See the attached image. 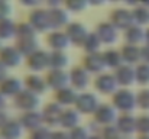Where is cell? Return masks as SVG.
<instances>
[{"mask_svg": "<svg viewBox=\"0 0 149 139\" xmlns=\"http://www.w3.org/2000/svg\"><path fill=\"white\" fill-rule=\"evenodd\" d=\"M94 120L100 128L103 126H109V125H114L117 120V110L113 104H101L97 107V110L94 112Z\"/></svg>", "mask_w": 149, "mask_h": 139, "instance_id": "6da1fadb", "label": "cell"}, {"mask_svg": "<svg viewBox=\"0 0 149 139\" xmlns=\"http://www.w3.org/2000/svg\"><path fill=\"white\" fill-rule=\"evenodd\" d=\"M29 23L35 28V31H47L52 28L51 26V16H49V10H44V9H35L31 13L29 17Z\"/></svg>", "mask_w": 149, "mask_h": 139, "instance_id": "9c48e42d", "label": "cell"}, {"mask_svg": "<svg viewBox=\"0 0 149 139\" xmlns=\"http://www.w3.org/2000/svg\"><path fill=\"white\" fill-rule=\"evenodd\" d=\"M16 31L17 25H15V22H12L10 19L0 20V39H10L16 36Z\"/></svg>", "mask_w": 149, "mask_h": 139, "instance_id": "4316f807", "label": "cell"}, {"mask_svg": "<svg viewBox=\"0 0 149 139\" xmlns=\"http://www.w3.org/2000/svg\"><path fill=\"white\" fill-rule=\"evenodd\" d=\"M64 3H65L67 9L71 10V12H74V13H80L88 4L87 0H64Z\"/></svg>", "mask_w": 149, "mask_h": 139, "instance_id": "1f68e13d", "label": "cell"}, {"mask_svg": "<svg viewBox=\"0 0 149 139\" xmlns=\"http://www.w3.org/2000/svg\"><path fill=\"white\" fill-rule=\"evenodd\" d=\"M62 110L64 107L61 104H58L56 101L54 103H48L41 115H42V119H44V125L49 126V128H55V126H59V120H61V115H62Z\"/></svg>", "mask_w": 149, "mask_h": 139, "instance_id": "5b68a950", "label": "cell"}, {"mask_svg": "<svg viewBox=\"0 0 149 139\" xmlns=\"http://www.w3.org/2000/svg\"><path fill=\"white\" fill-rule=\"evenodd\" d=\"M68 135H70V139H90V136H91L88 129L81 126V125L71 129V131H68Z\"/></svg>", "mask_w": 149, "mask_h": 139, "instance_id": "d6a6232c", "label": "cell"}, {"mask_svg": "<svg viewBox=\"0 0 149 139\" xmlns=\"http://www.w3.org/2000/svg\"><path fill=\"white\" fill-rule=\"evenodd\" d=\"M7 77V67L0 61V81H3Z\"/></svg>", "mask_w": 149, "mask_h": 139, "instance_id": "74e56055", "label": "cell"}, {"mask_svg": "<svg viewBox=\"0 0 149 139\" xmlns=\"http://www.w3.org/2000/svg\"><path fill=\"white\" fill-rule=\"evenodd\" d=\"M122 139H129V138H125V136H122Z\"/></svg>", "mask_w": 149, "mask_h": 139, "instance_id": "7dc6e473", "label": "cell"}, {"mask_svg": "<svg viewBox=\"0 0 149 139\" xmlns=\"http://www.w3.org/2000/svg\"><path fill=\"white\" fill-rule=\"evenodd\" d=\"M90 139H103V138L100 136V133H97V135H91V136H90Z\"/></svg>", "mask_w": 149, "mask_h": 139, "instance_id": "ee69618b", "label": "cell"}, {"mask_svg": "<svg viewBox=\"0 0 149 139\" xmlns=\"http://www.w3.org/2000/svg\"><path fill=\"white\" fill-rule=\"evenodd\" d=\"M103 42L97 36V34H88L87 38H86V41L83 42V46L86 48L87 54H90V52H97V49H99V46Z\"/></svg>", "mask_w": 149, "mask_h": 139, "instance_id": "f1b7e54d", "label": "cell"}, {"mask_svg": "<svg viewBox=\"0 0 149 139\" xmlns=\"http://www.w3.org/2000/svg\"><path fill=\"white\" fill-rule=\"evenodd\" d=\"M47 44L54 49V51H64L68 44H71L68 35L65 32H59L58 29L51 32L47 38Z\"/></svg>", "mask_w": 149, "mask_h": 139, "instance_id": "7402d4cb", "label": "cell"}, {"mask_svg": "<svg viewBox=\"0 0 149 139\" xmlns=\"http://www.w3.org/2000/svg\"><path fill=\"white\" fill-rule=\"evenodd\" d=\"M28 67H29L33 73L48 70V68L51 67L49 54L45 52V51L36 49L35 52H32L31 55H28Z\"/></svg>", "mask_w": 149, "mask_h": 139, "instance_id": "52a82bcc", "label": "cell"}, {"mask_svg": "<svg viewBox=\"0 0 149 139\" xmlns=\"http://www.w3.org/2000/svg\"><path fill=\"white\" fill-rule=\"evenodd\" d=\"M77 97H78V93H77V90H74L71 86L62 87V89L55 92V100L62 107H70V106L75 104Z\"/></svg>", "mask_w": 149, "mask_h": 139, "instance_id": "ac0fdd59", "label": "cell"}, {"mask_svg": "<svg viewBox=\"0 0 149 139\" xmlns=\"http://www.w3.org/2000/svg\"><path fill=\"white\" fill-rule=\"evenodd\" d=\"M139 139H149V135H141Z\"/></svg>", "mask_w": 149, "mask_h": 139, "instance_id": "f6af8a7d", "label": "cell"}, {"mask_svg": "<svg viewBox=\"0 0 149 139\" xmlns=\"http://www.w3.org/2000/svg\"><path fill=\"white\" fill-rule=\"evenodd\" d=\"M7 119H9V116L6 115V112H4V110H0V128L4 125V122H6Z\"/></svg>", "mask_w": 149, "mask_h": 139, "instance_id": "ab89813d", "label": "cell"}, {"mask_svg": "<svg viewBox=\"0 0 149 139\" xmlns=\"http://www.w3.org/2000/svg\"><path fill=\"white\" fill-rule=\"evenodd\" d=\"M49 16H51V26L55 28V29H59L62 26H68L70 25V15L64 9L52 7L49 10Z\"/></svg>", "mask_w": 149, "mask_h": 139, "instance_id": "603a6c76", "label": "cell"}, {"mask_svg": "<svg viewBox=\"0 0 149 139\" xmlns=\"http://www.w3.org/2000/svg\"><path fill=\"white\" fill-rule=\"evenodd\" d=\"M99 133L103 139H122V133L119 132V129L116 128V125L103 126Z\"/></svg>", "mask_w": 149, "mask_h": 139, "instance_id": "f546056e", "label": "cell"}, {"mask_svg": "<svg viewBox=\"0 0 149 139\" xmlns=\"http://www.w3.org/2000/svg\"><path fill=\"white\" fill-rule=\"evenodd\" d=\"M47 83H48V87L54 89L56 92L62 87L70 86V75H68V73H65V70L51 68V71L47 75Z\"/></svg>", "mask_w": 149, "mask_h": 139, "instance_id": "4fadbf2b", "label": "cell"}, {"mask_svg": "<svg viewBox=\"0 0 149 139\" xmlns=\"http://www.w3.org/2000/svg\"><path fill=\"white\" fill-rule=\"evenodd\" d=\"M83 67L90 73V74H101L103 70L107 67L106 65V61H104V57L103 54L99 52H90L86 55L84 58V62H83Z\"/></svg>", "mask_w": 149, "mask_h": 139, "instance_id": "30bf717a", "label": "cell"}, {"mask_svg": "<svg viewBox=\"0 0 149 139\" xmlns=\"http://www.w3.org/2000/svg\"><path fill=\"white\" fill-rule=\"evenodd\" d=\"M10 12H12V6H10L9 0H0V20L9 19Z\"/></svg>", "mask_w": 149, "mask_h": 139, "instance_id": "e575fe53", "label": "cell"}, {"mask_svg": "<svg viewBox=\"0 0 149 139\" xmlns=\"http://www.w3.org/2000/svg\"><path fill=\"white\" fill-rule=\"evenodd\" d=\"M0 49H1V39H0Z\"/></svg>", "mask_w": 149, "mask_h": 139, "instance_id": "bcb514c9", "label": "cell"}, {"mask_svg": "<svg viewBox=\"0 0 149 139\" xmlns=\"http://www.w3.org/2000/svg\"><path fill=\"white\" fill-rule=\"evenodd\" d=\"M88 1V4H96V6H100V4H103L106 0H87Z\"/></svg>", "mask_w": 149, "mask_h": 139, "instance_id": "7bdbcfd3", "label": "cell"}, {"mask_svg": "<svg viewBox=\"0 0 149 139\" xmlns=\"http://www.w3.org/2000/svg\"><path fill=\"white\" fill-rule=\"evenodd\" d=\"M65 34L68 35L70 41H71L72 44H77V45H83V42L86 41V38H87V35H88L87 29H86L81 23H78V22L70 23V25L67 26V32H65Z\"/></svg>", "mask_w": 149, "mask_h": 139, "instance_id": "44dd1931", "label": "cell"}, {"mask_svg": "<svg viewBox=\"0 0 149 139\" xmlns=\"http://www.w3.org/2000/svg\"><path fill=\"white\" fill-rule=\"evenodd\" d=\"M41 1H42V0H20L22 4H26V6H29V7H35V6H38Z\"/></svg>", "mask_w": 149, "mask_h": 139, "instance_id": "f35d334b", "label": "cell"}, {"mask_svg": "<svg viewBox=\"0 0 149 139\" xmlns=\"http://www.w3.org/2000/svg\"><path fill=\"white\" fill-rule=\"evenodd\" d=\"M97 36L104 44H113L117 39V26H114L111 22H103L100 23L97 31Z\"/></svg>", "mask_w": 149, "mask_h": 139, "instance_id": "ffe728a7", "label": "cell"}, {"mask_svg": "<svg viewBox=\"0 0 149 139\" xmlns=\"http://www.w3.org/2000/svg\"><path fill=\"white\" fill-rule=\"evenodd\" d=\"M15 103H16V107L19 110H22V112H31V110H36L39 107L41 100H39V96L38 94L23 89L22 92L15 97Z\"/></svg>", "mask_w": 149, "mask_h": 139, "instance_id": "7a4b0ae2", "label": "cell"}, {"mask_svg": "<svg viewBox=\"0 0 149 139\" xmlns=\"http://www.w3.org/2000/svg\"><path fill=\"white\" fill-rule=\"evenodd\" d=\"M136 104V97L130 92L122 89V90H116L113 94V106L116 107V110L122 112V113H129Z\"/></svg>", "mask_w": 149, "mask_h": 139, "instance_id": "3957f363", "label": "cell"}, {"mask_svg": "<svg viewBox=\"0 0 149 139\" xmlns=\"http://www.w3.org/2000/svg\"><path fill=\"white\" fill-rule=\"evenodd\" d=\"M23 126L20 125L19 119L13 120V119H7L4 122V125L0 128V139H20L23 135Z\"/></svg>", "mask_w": 149, "mask_h": 139, "instance_id": "8fae6325", "label": "cell"}, {"mask_svg": "<svg viewBox=\"0 0 149 139\" xmlns=\"http://www.w3.org/2000/svg\"><path fill=\"white\" fill-rule=\"evenodd\" d=\"M136 103L142 109H149V92H142L136 97Z\"/></svg>", "mask_w": 149, "mask_h": 139, "instance_id": "d590c367", "label": "cell"}, {"mask_svg": "<svg viewBox=\"0 0 149 139\" xmlns=\"http://www.w3.org/2000/svg\"><path fill=\"white\" fill-rule=\"evenodd\" d=\"M23 54L17 49V46H4L0 49V61L9 67H17L22 62Z\"/></svg>", "mask_w": 149, "mask_h": 139, "instance_id": "5bb4252c", "label": "cell"}, {"mask_svg": "<svg viewBox=\"0 0 149 139\" xmlns=\"http://www.w3.org/2000/svg\"><path fill=\"white\" fill-rule=\"evenodd\" d=\"M51 139H70L68 131H52Z\"/></svg>", "mask_w": 149, "mask_h": 139, "instance_id": "8d00e7d4", "label": "cell"}, {"mask_svg": "<svg viewBox=\"0 0 149 139\" xmlns=\"http://www.w3.org/2000/svg\"><path fill=\"white\" fill-rule=\"evenodd\" d=\"M70 86L74 90H83L88 86L90 83V73L84 67H74L70 73Z\"/></svg>", "mask_w": 149, "mask_h": 139, "instance_id": "8992f818", "label": "cell"}, {"mask_svg": "<svg viewBox=\"0 0 149 139\" xmlns=\"http://www.w3.org/2000/svg\"><path fill=\"white\" fill-rule=\"evenodd\" d=\"M74 106L81 115H94L100 103L97 100V96H94L93 93H83V94H78Z\"/></svg>", "mask_w": 149, "mask_h": 139, "instance_id": "277c9868", "label": "cell"}, {"mask_svg": "<svg viewBox=\"0 0 149 139\" xmlns=\"http://www.w3.org/2000/svg\"><path fill=\"white\" fill-rule=\"evenodd\" d=\"M47 1H49L51 7H58V4H59L61 1H64V0H47Z\"/></svg>", "mask_w": 149, "mask_h": 139, "instance_id": "b9f144b4", "label": "cell"}, {"mask_svg": "<svg viewBox=\"0 0 149 139\" xmlns=\"http://www.w3.org/2000/svg\"><path fill=\"white\" fill-rule=\"evenodd\" d=\"M6 97L0 93V110H4V106H6V100H4Z\"/></svg>", "mask_w": 149, "mask_h": 139, "instance_id": "60d3db41", "label": "cell"}, {"mask_svg": "<svg viewBox=\"0 0 149 139\" xmlns=\"http://www.w3.org/2000/svg\"><path fill=\"white\" fill-rule=\"evenodd\" d=\"M117 86H119L117 80L111 74L101 73V74L97 75V78L94 80V87L101 94H114L116 90H117Z\"/></svg>", "mask_w": 149, "mask_h": 139, "instance_id": "ba28073f", "label": "cell"}, {"mask_svg": "<svg viewBox=\"0 0 149 139\" xmlns=\"http://www.w3.org/2000/svg\"><path fill=\"white\" fill-rule=\"evenodd\" d=\"M22 90V83L15 77H6L3 81H0V93L4 97H16Z\"/></svg>", "mask_w": 149, "mask_h": 139, "instance_id": "d6986e66", "label": "cell"}, {"mask_svg": "<svg viewBox=\"0 0 149 139\" xmlns=\"http://www.w3.org/2000/svg\"><path fill=\"white\" fill-rule=\"evenodd\" d=\"M80 112L74 107H65L62 110V115H61V120H59V126L64 129V131H71L77 126H80Z\"/></svg>", "mask_w": 149, "mask_h": 139, "instance_id": "9a60e30c", "label": "cell"}, {"mask_svg": "<svg viewBox=\"0 0 149 139\" xmlns=\"http://www.w3.org/2000/svg\"><path fill=\"white\" fill-rule=\"evenodd\" d=\"M136 131L141 132L142 135H149V116H141L136 119Z\"/></svg>", "mask_w": 149, "mask_h": 139, "instance_id": "836d02e7", "label": "cell"}, {"mask_svg": "<svg viewBox=\"0 0 149 139\" xmlns=\"http://www.w3.org/2000/svg\"><path fill=\"white\" fill-rule=\"evenodd\" d=\"M135 75H136V73L132 71V68L127 67V65H120V67H117V68H116V73H114V77H116V80H117V84H120V86H127V84H130L132 80L135 78Z\"/></svg>", "mask_w": 149, "mask_h": 139, "instance_id": "d4e9b609", "label": "cell"}, {"mask_svg": "<svg viewBox=\"0 0 149 139\" xmlns=\"http://www.w3.org/2000/svg\"><path fill=\"white\" fill-rule=\"evenodd\" d=\"M114 125L119 129V132L122 133V136H127V135H132L133 132H136V119L130 113L119 115Z\"/></svg>", "mask_w": 149, "mask_h": 139, "instance_id": "2e32d148", "label": "cell"}, {"mask_svg": "<svg viewBox=\"0 0 149 139\" xmlns=\"http://www.w3.org/2000/svg\"><path fill=\"white\" fill-rule=\"evenodd\" d=\"M132 17H133V16L129 13V10L116 9V10H113V13H111L110 22H111L114 26H117V28H127V26H130Z\"/></svg>", "mask_w": 149, "mask_h": 139, "instance_id": "cb8c5ba5", "label": "cell"}, {"mask_svg": "<svg viewBox=\"0 0 149 139\" xmlns=\"http://www.w3.org/2000/svg\"><path fill=\"white\" fill-rule=\"evenodd\" d=\"M51 135H52V131L49 126L42 125L29 133V139H51Z\"/></svg>", "mask_w": 149, "mask_h": 139, "instance_id": "4dcf8cb0", "label": "cell"}, {"mask_svg": "<svg viewBox=\"0 0 149 139\" xmlns=\"http://www.w3.org/2000/svg\"><path fill=\"white\" fill-rule=\"evenodd\" d=\"M103 57H104V61H106V65H107V67H114V68H117V67H120V64H122V61H123L122 52H119V51H116V49H109V51H106V52L103 54Z\"/></svg>", "mask_w": 149, "mask_h": 139, "instance_id": "83f0119b", "label": "cell"}, {"mask_svg": "<svg viewBox=\"0 0 149 139\" xmlns=\"http://www.w3.org/2000/svg\"><path fill=\"white\" fill-rule=\"evenodd\" d=\"M68 62V57L64 51H52L49 54V64L54 70H65Z\"/></svg>", "mask_w": 149, "mask_h": 139, "instance_id": "484cf974", "label": "cell"}, {"mask_svg": "<svg viewBox=\"0 0 149 139\" xmlns=\"http://www.w3.org/2000/svg\"><path fill=\"white\" fill-rule=\"evenodd\" d=\"M25 87H26V90L35 93V94H38V96L44 94V93L47 92V89H49V87H48V83H47V78H42V77L38 75L36 73H35V74H29V75L26 77V80H25Z\"/></svg>", "mask_w": 149, "mask_h": 139, "instance_id": "e0dca14e", "label": "cell"}, {"mask_svg": "<svg viewBox=\"0 0 149 139\" xmlns=\"http://www.w3.org/2000/svg\"><path fill=\"white\" fill-rule=\"evenodd\" d=\"M19 122L20 125L23 126L25 131H35L36 128L42 126L44 125V119H42V115L41 112L38 110H31V112H22V116L19 117Z\"/></svg>", "mask_w": 149, "mask_h": 139, "instance_id": "7c38bea8", "label": "cell"}]
</instances>
